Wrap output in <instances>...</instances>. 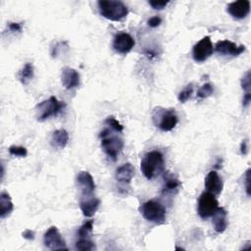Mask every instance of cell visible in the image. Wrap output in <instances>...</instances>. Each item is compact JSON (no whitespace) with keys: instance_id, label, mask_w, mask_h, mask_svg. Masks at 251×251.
Instances as JSON below:
<instances>
[{"instance_id":"obj_7","label":"cell","mask_w":251,"mask_h":251,"mask_svg":"<svg viewBox=\"0 0 251 251\" xmlns=\"http://www.w3.org/2000/svg\"><path fill=\"white\" fill-rule=\"evenodd\" d=\"M218 204H219L218 200L216 199L214 194L208 191L202 192L198 199V206H197L198 215L203 220H206L212 217V215L216 212V210L219 207Z\"/></svg>"},{"instance_id":"obj_8","label":"cell","mask_w":251,"mask_h":251,"mask_svg":"<svg viewBox=\"0 0 251 251\" xmlns=\"http://www.w3.org/2000/svg\"><path fill=\"white\" fill-rule=\"evenodd\" d=\"M214 52V46L209 36H205L200 39L192 49L193 60L197 63L206 61Z\"/></svg>"},{"instance_id":"obj_24","label":"cell","mask_w":251,"mask_h":251,"mask_svg":"<svg viewBox=\"0 0 251 251\" xmlns=\"http://www.w3.org/2000/svg\"><path fill=\"white\" fill-rule=\"evenodd\" d=\"M92 228H93V221L89 220L86 221L77 230V235L81 238V237H88L89 234L92 232Z\"/></svg>"},{"instance_id":"obj_18","label":"cell","mask_w":251,"mask_h":251,"mask_svg":"<svg viewBox=\"0 0 251 251\" xmlns=\"http://www.w3.org/2000/svg\"><path fill=\"white\" fill-rule=\"evenodd\" d=\"M212 222L214 228L218 233L224 232L227 227V213L223 207H218L216 212L212 215Z\"/></svg>"},{"instance_id":"obj_14","label":"cell","mask_w":251,"mask_h":251,"mask_svg":"<svg viewBox=\"0 0 251 251\" xmlns=\"http://www.w3.org/2000/svg\"><path fill=\"white\" fill-rule=\"evenodd\" d=\"M224 184L221 176L216 171H211L205 177V188L208 192L216 195L221 194Z\"/></svg>"},{"instance_id":"obj_23","label":"cell","mask_w":251,"mask_h":251,"mask_svg":"<svg viewBox=\"0 0 251 251\" xmlns=\"http://www.w3.org/2000/svg\"><path fill=\"white\" fill-rule=\"evenodd\" d=\"M75 249L80 251H90L95 249V245L87 237H81L75 242Z\"/></svg>"},{"instance_id":"obj_10","label":"cell","mask_w":251,"mask_h":251,"mask_svg":"<svg viewBox=\"0 0 251 251\" xmlns=\"http://www.w3.org/2000/svg\"><path fill=\"white\" fill-rule=\"evenodd\" d=\"M135 41L132 36L126 32H119L115 35L113 41L114 49L121 54L128 53L134 47Z\"/></svg>"},{"instance_id":"obj_33","label":"cell","mask_w":251,"mask_h":251,"mask_svg":"<svg viewBox=\"0 0 251 251\" xmlns=\"http://www.w3.org/2000/svg\"><path fill=\"white\" fill-rule=\"evenodd\" d=\"M245 190L248 196H250V169H248L245 173Z\"/></svg>"},{"instance_id":"obj_11","label":"cell","mask_w":251,"mask_h":251,"mask_svg":"<svg viewBox=\"0 0 251 251\" xmlns=\"http://www.w3.org/2000/svg\"><path fill=\"white\" fill-rule=\"evenodd\" d=\"M76 183L81 192L82 197L92 196L95 190V183L92 176L88 172H79L76 176Z\"/></svg>"},{"instance_id":"obj_27","label":"cell","mask_w":251,"mask_h":251,"mask_svg":"<svg viewBox=\"0 0 251 251\" xmlns=\"http://www.w3.org/2000/svg\"><path fill=\"white\" fill-rule=\"evenodd\" d=\"M105 125L117 132H122L124 129V126L114 117H108L105 120Z\"/></svg>"},{"instance_id":"obj_30","label":"cell","mask_w":251,"mask_h":251,"mask_svg":"<svg viewBox=\"0 0 251 251\" xmlns=\"http://www.w3.org/2000/svg\"><path fill=\"white\" fill-rule=\"evenodd\" d=\"M149 5L155 9V10H162L164 9L168 4H169V1H156V0H151L148 2Z\"/></svg>"},{"instance_id":"obj_21","label":"cell","mask_w":251,"mask_h":251,"mask_svg":"<svg viewBox=\"0 0 251 251\" xmlns=\"http://www.w3.org/2000/svg\"><path fill=\"white\" fill-rule=\"evenodd\" d=\"M179 186H180V182L176 177L168 175L165 177L164 185H163V188H162V193L163 194H169V193L176 192L178 189Z\"/></svg>"},{"instance_id":"obj_5","label":"cell","mask_w":251,"mask_h":251,"mask_svg":"<svg viewBox=\"0 0 251 251\" xmlns=\"http://www.w3.org/2000/svg\"><path fill=\"white\" fill-rule=\"evenodd\" d=\"M140 213L148 222L162 225L166 222V208L157 201L149 200L144 202L140 208Z\"/></svg>"},{"instance_id":"obj_25","label":"cell","mask_w":251,"mask_h":251,"mask_svg":"<svg viewBox=\"0 0 251 251\" xmlns=\"http://www.w3.org/2000/svg\"><path fill=\"white\" fill-rule=\"evenodd\" d=\"M214 93V86L212 83H205L204 85H202L198 91H197V96L199 98H207L209 96H211Z\"/></svg>"},{"instance_id":"obj_32","label":"cell","mask_w":251,"mask_h":251,"mask_svg":"<svg viewBox=\"0 0 251 251\" xmlns=\"http://www.w3.org/2000/svg\"><path fill=\"white\" fill-rule=\"evenodd\" d=\"M8 27L13 32H20L23 29V26L20 23H9Z\"/></svg>"},{"instance_id":"obj_3","label":"cell","mask_w":251,"mask_h":251,"mask_svg":"<svg viewBox=\"0 0 251 251\" xmlns=\"http://www.w3.org/2000/svg\"><path fill=\"white\" fill-rule=\"evenodd\" d=\"M112 128L110 130V127H106L100 132L101 146L107 156L113 161H116L118 155L124 148V141L120 136L112 133Z\"/></svg>"},{"instance_id":"obj_36","label":"cell","mask_w":251,"mask_h":251,"mask_svg":"<svg viewBox=\"0 0 251 251\" xmlns=\"http://www.w3.org/2000/svg\"><path fill=\"white\" fill-rule=\"evenodd\" d=\"M247 141L246 140H243L242 142H241V145H240V152H241V154H243V155H246L247 154Z\"/></svg>"},{"instance_id":"obj_20","label":"cell","mask_w":251,"mask_h":251,"mask_svg":"<svg viewBox=\"0 0 251 251\" xmlns=\"http://www.w3.org/2000/svg\"><path fill=\"white\" fill-rule=\"evenodd\" d=\"M14 209L13 202L10 195L7 192H1L0 194V217L1 219L9 216Z\"/></svg>"},{"instance_id":"obj_26","label":"cell","mask_w":251,"mask_h":251,"mask_svg":"<svg viewBox=\"0 0 251 251\" xmlns=\"http://www.w3.org/2000/svg\"><path fill=\"white\" fill-rule=\"evenodd\" d=\"M193 93V85L192 83H189L188 85L185 86V88H183L179 93H178V101L181 103H185L192 95Z\"/></svg>"},{"instance_id":"obj_6","label":"cell","mask_w":251,"mask_h":251,"mask_svg":"<svg viewBox=\"0 0 251 251\" xmlns=\"http://www.w3.org/2000/svg\"><path fill=\"white\" fill-rule=\"evenodd\" d=\"M65 107V103L59 101L55 96L42 101L35 108L36 119L39 122H44L52 116H57Z\"/></svg>"},{"instance_id":"obj_4","label":"cell","mask_w":251,"mask_h":251,"mask_svg":"<svg viewBox=\"0 0 251 251\" xmlns=\"http://www.w3.org/2000/svg\"><path fill=\"white\" fill-rule=\"evenodd\" d=\"M152 120L156 126L163 131H170L177 124V116L174 109L156 107L152 113Z\"/></svg>"},{"instance_id":"obj_35","label":"cell","mask_w":251,"mask_h":251,"mask_svg":"<svg viewBox=\"0 0 251 251\" xmlns=\"http://www.w3.org/2000/svg\"><path fill=\"white\" fill-rule=\"evenodd\" d=\"M251 102V93L250 92H246L243 96V99H242V105L243 107H247Z\"/></svg>"},{"instance_id":"obj_15","label":"cell","mask_w":251,"mask_h":251,"mask_svg":"<svg viewBox=\"0 0 251 251\" xmlns=\"http://www.w3.org/2000/svg\"><path fill=\"white\" fill-rule=\"evenodd\" d=\"M227 12L235 19H244L250 12V2L248 0H238L227 5Z\"/></svg>"},{"instance_id":"obj_34","label":"cell","mask_w":251,"mask_h":251,"mask_svg":"<svg viewBox=\"0 0 251 251\" xmlns=\"http://www.w3.org/2000/svg\"><path fill=\"white\" fill-rule=\"evenodd\" d=\"M23 237L27 239V240H33L34 237H35V233L33 230L31 229H25L24 232H23Z\"/></svg>"},{"instance_id":"obj_1","label":"cell","mask_w":251,"mask_h":251,"mask_svg":"<svg viewBox=\"0 0 251 251\" xmlns=\"http://www.w3.org/2000/svg\"><path fill=\"white\" fill-rule=\"evenodd\" d=\"M140 169L147 179H152L164 170V157L160 151L153 150L146 153L140 163Z\"/></svg>"},{"instance_id":"obj_22","label":"cell","mask_w":251,"mask_h":251,"mask_svg":"<svg viewBox=\"0 0 251 251\" xmlns=\"http://www.w3.org/2000/svg\"><path fill=\"white\" fill-rule=\"evenodd\" d=\"M18 77L24 85H26L33 77V66H32V64L26 63L22 68V70L19 72Z\"/></svg>"},{"instance_id":"obj_31","label":"cell","mask_w":251,"mask_h":251,"mask_svg":"<svg viewBox=\"0 0 251 251\" xmlns=\"http://www.w3.org/2000/svg\"><path fill=\"white\" fill-rule=\"evenodd\" d=\"M161 23H162V19L158 16H154L148 20V25L151 27H156L160 25Z\"/></svg>"},{"instance_id":"obj_2","label":"cell","mask_w":251,"mask_h":251,"mask_svg":"<svg viewBox=\"0 0 251 251\" xmlns=\"http://www.w3.org/2000/svg\"><path fill=\"white\" fill-rule=\"evenodd\" d=\"M98 9L102 17L114 22L122 21L128 14L127 7L122 1L100 0L98 1Z\"/></svg>"},{"instance_id":"obj_17","label":"cell","mask_w":251,"mask_h":251,"mask_svg":"<svg viewBox=\"0 0 251 251\" xmlns=\"http://www.w3.org/2000/svg\"><path fill=\"white\" fill-rule=\"evenodd\" d=\"M133 176H134L133 166L129 163H126L117 169L115 176H116V180L119 183L123 185H128Z\"/></svg>"},{"instance_id":"obj_13","label":"cell","mask_w":251,"mask_h":251,"mask_svg":"<svg viewBox=\"0 0 251 251\" xmlns=\"http://www.w3.org/2000/svg\"><path fill=\"white\" fill-rule=\"evenodd\" d=\"M61 81L66 89H74L80 83L79 74L73 68L65 67L61 73Z\"/></svg>"},{"instance_id":"obj_19","label":"cell","mask_w":251,"mask_h":251,"mask_svg":"<svg viewBox=\"0 0 251 251\" xmlns=\"http://www.w3.org/2000/svg\"><path fill=\"white\" fill-rule=\"evenodd\" d=\"M68 141H69V133L66 129L61 128L53 132L51 137V143L54 147L63 149L68 144Z\"/></svg>"},{"instance_id":"obj_9","label":"cell","mask_w":251,"mask_h":251,"mask_svg":"<svg viewBox=\"0 0 251 251\" xmlns=\"http://www.w3.org/2000/svg\"><path fill=\"white\" fill-rule=\"evenodd\" d=\"M44 245L50 250H67L66 242L56 226H51L44 233Z\"/></svg>"},{"instance_id":"obj_16","label":"cell","mask_w":251,"mask_h":251,"mask_svg":"<svg viewBox=\"0 0 251 251\" xmlns=\"http://www.w3.org/2000/svg\"><path fill=\"white\" fill-rule=\"evenodd\" d=\"M99 206H100V200L93 196L82 197L79 202V207L83 216L88 218L92 217L96 213Z\"/></svg>"},{"instance_id":"obj_12","label":"cell","mask_w":251,"mask_h":251,"mask_svg":"<svg viewBox=\"0 0 251 251\" xmlns=\"http://www.w3.org/2000/svg\"><path fill=\"white\" fill-rule=\"evenodd\" d=\"M215 50L222 55H229V56L235 57L245 51V46L236 45L235 43L229 40H221L217 42L215 46Z\"/></svg>"},{"instance_id":"obj_29","label":"cell","mask_w":251,"mask_h":251,"mask_svg":"<svg viewBox=\"0 0 251 251\" xmlns=\"http://www.w3.org/2000/svg\"><path fill=\"white\" fill-rule=\"evenodd\" d=\"M250 71H247L245 75L241 78V86L242 89L246 92H250Z\"/></svg>"},{"instance_id":"obj_28","label":"cell","mask_w":251,"mask_h":251,"mask_svg":"<svg viewBox=\"0 0 251 251\" xmlns=\"http://www.w3.org/2000/svg\"><path fill=\"white\" fill-rule=\"evenodd\" d=\"M9 153L13 156H17V157H25L27 154V151L25 147L23 146H16V145H12L9 147Z\"/></svg>"}]
</instances>
